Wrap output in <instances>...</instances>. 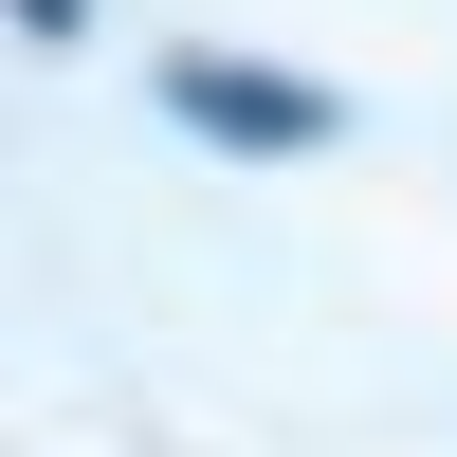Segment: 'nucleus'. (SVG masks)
<instances>
[{
    "instance_id": "1",
    "label": "nucleus",
    "mask_w": 457,
    "mask_h": 457,
    "mask_svg": "<svg viewBox=\"0 0 457 457\" xmlns=\"http://www.w3.org/2000/svg\"><path fill=\"white\" fill-rule=\"evenodd\" d=\"M165 92L202 110V129H238V146H312V129H329V110H312V92H275V73H165Z\"/></svg>"
}]
</instances>
